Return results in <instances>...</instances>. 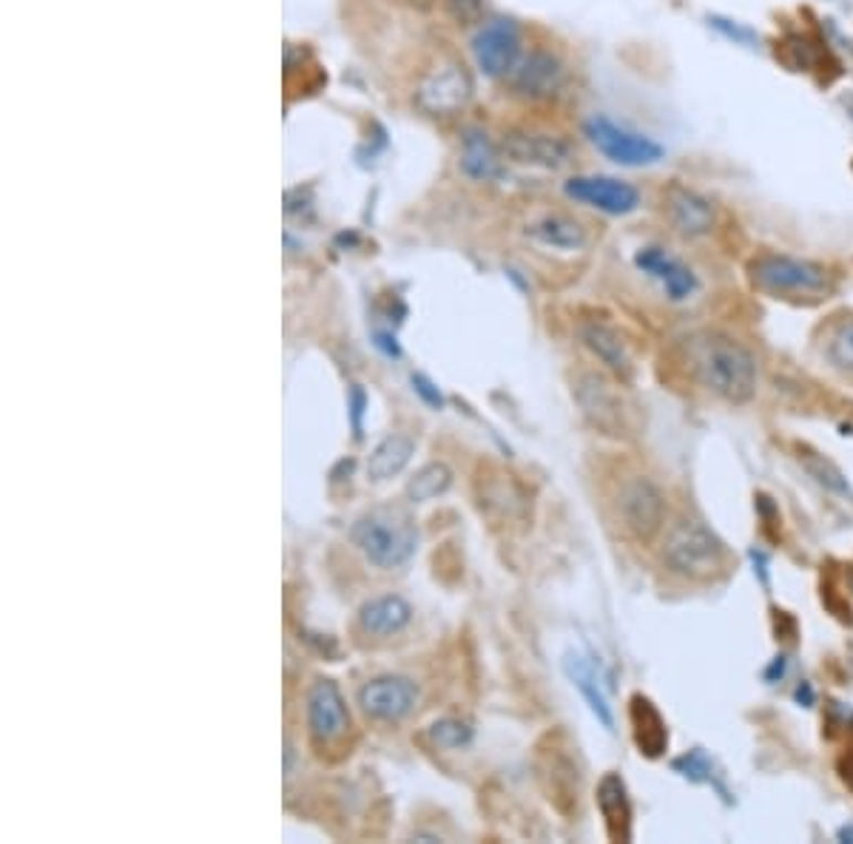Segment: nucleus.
Returning <instances> with one entry per match:
<instances>
[{
    "label": "nucleus",
    "mask_w": 853,
    "mask_h": 844,
    "mask_svg": "<svg viewBox=\"0 0 853 844\" xmlns=\"http://www.w3.org/2000/svg\"><path fill=\"white\" fill-rule=\"evenodd\" d=\"M663 563L686 580H712L726 566V544L701 518H681L663 540Z\"/></svg>",
    "instance_id": "3"
},
{
    "label": "nucleus",
    "mask_w": 853,
    "mask_h": 844,
    "mask_svg": "<svg viewBox=\"0 0 853 844\" xmlns=\"http://www.w3.org/2000/svg\"><path fill=\"white\" fill-rule=\"evenodd\" d=\"M751 282L773 296H808L817 299L831 291V273L825 265L788 253H762L748 265Z\"/></svg>",
    "instance_id": "4"
},
{
    "label": "nucleus",
    "mask_w": 853,
    "mask_h": 844,
    "mask_svg": "<svg viewBox=\"0 0 853 844\" xmlns=\"http://www.w3.org/2000/svg\"><path fill=\"white\" fill-rule=\"evenodd\" d=\"M567 81V72H564V63L555 57L552 52H544V49H535V52L524 54L520 66L515 68V74L509 77V86L518 97L524 101H552L555 94L564 88Z\"/></svg>",
    "instance_id": "15"
},
{
    "label": "nucleus",
    "mask_w": 853,
    "mask_h": 844,
    "mask_svg": "<svg viewBox=\"0 0 853 844\" xmlns=\"http://www.w3.org/2000/svg\"><path fill=\"white\" fill-rule=\"evenodd\" d=\"M618 513L626 532L640 544H649L661 535L663 524H666V495L652 478L634 475L620 486Z\"/></svg>",
    "instance_id": "6"
},
{
    "label": "nucleus",
    "mask_w": 853,
    "mask_h": 844,
    "mask_svg": "<svg viewBox=\"0 0 853 844\" xmlns=\"http://www.w3.org/2000/svg\"><path fill=\"white\" fill-rule=\"evenodd\" d=\"M666 213L674 231L686 236V240H697L706 236L714 228V205L703 197V193L692 191V188L674 186L666 197Z\"/></svg>",
    "instance_id": "17"
},
{
    "label": "nucleus",
    "mask_w": 853,
    "mask_h": 844,
    "mask_svg": "<svg viewBox=\"0 0 853 844\" xmlns=\"http://www.w3.org/2000/svg\"><path fill=\"white\" fill-rule=\"evenodd\" d=\"M836 838H840V842L853 844V824H845V827H840V831H836Z\"/></svg>",
    "instance_id": "38"
},
{
    "label": "nucleus",
    "mask_w": 853,
    "mask_h": 844,
    "mask_svg": "<svg viewBox=\"0 0 853 844\" xmlns=\"http://www.w3.org/2000/svg\"><path fill=\"white\" fill-rule=\"evenodd\" d=\"M413 455H415V441L410 439V435H401V433L387 435L385 441L376 444L373 453H370V461H367V478L373 481V484H385V481L404 473V466L413 461Z\"/></svg>",
    "instance_id": "25"
},
{
    "label": "nucleus",
    "mask_w": 853,
    "mask_h": 844,
    "mask_svg": "<svg viewBox=\"0 0 853 844\" xmlns=\"http://www.w3.org/2000/svg\"><path fill=\"white\" fill-rule=\"evenodd\" d=\"M307 734L314 748H334L350 731V711L334 679H316L307 692Z\"/></svg>",
    "instance_id": "9"
},
{
    "label": "nucleus",
    "mask_w": 853,
    "mask_h": 844,
    "mask_svg": "<svg viewBox=\"0 0 853 844\" xmlns=\"http://www.w3.org/2000/svg\"><path fill=\"white\" fill-rule=\"evenodd\" d=\"M580 341L587 345V350H592L594 359H600L607 365V370H612L620 381H632L634 376V361L632 352H629L626 341L618 330H612L603 321H583L578 327Z\"/></svg>",
    "instance_id": "18"
},
{
    "label": "nucleus",
    "mask_w": 853,
    "mask_h": 844,
    "mask_svg": "<svg viewBox=\"0 0 853 844\" xmlns=\"http://www.w3.org/2000/svg\"><path fill=\"white\" fill-rule=\"evenodd\" d=\"M797 703H802V705H813V688H811V683H802L800 688H797Z\"/></svg>",
    "instance_id": "36"
},
{
    "label": "nucleus",
    "mask_w": 853,
    "mask_h": 844,
    "mask_svg": "<svg viewBox=\"0 0 853 844\" xmlns=\"http://www.w3.org/2000/svg\"><path fill=\"white\" fill-rule=\"evenodd\" d=\"M594 802H598L600 819H603V827H607L609 838H612V842H629V838H632V802H629V791L623 777L609 771L607 777L600 779Z\"/></svg>",
    "instance_id": "19"
},
{
    "label": "nucleus",
    "mask_w": 853,
    "mask_h": 844,
    "mask_svg": "<svg viewBox=\"0 0 853 844\" xmlns=\"http://www.w3.org/2000/svg\"><path fill=\"white\" fill-rule=\"evenodd\" d=\"M634 265H638V271L646 273L649 279L657 282L661 291L666 293L672 302H686L701 291L697 273H694L686 262L677 260L674 253H668L666 247H640V251L634 253Z\"/></svg>",
    "instance_id": "14"
},
{
    "label": "nucleus",
    "mask_w": 853,
    "mask_h": 844,
    "mask_svg": "<svg viewBox=\"0 0 853 844\" xmlns=\"http://www.w3.org/2000/svg\"><path fill=\"white\" fill-rule=\"evenodd\" d=\"M410 620H413V605L399 594L367 600L359 609L361 632L373 634V637H393V634L404 632Z\"/></svg>",
    "instance_id": "22"
},
{
    "label": "nucleus",
    "mask_w": 853,
    "mask_h": 844,
    "mask_svg": "<svg viewBox=\"0 0 853 844\" xmlns=\"http://www.w3.org/2000/svg\"><path fill=\"white\" fill-rule=\"evenodd\" d=\"M674 771L683 773L692 782H712V762L703 751H692L686 757L674 759Z\"/></svg>",
    "instance_id": "30"
},
{
    "label": "nucleus",
    "mask_w": 853,
    "mask_h": 844,
    "mask_svg": "<svg viewBox=\"0 0 853 844\" xmlns=\"http://www.w3.org/2000/svg\"><path fill=\"white\" fill-rule=\"evenodd\" d=\"M842 779H845V782L853 788V759H847V768H845V773H842Z\"/></svg>",
    "instance_id": "40"
},
{
    "label": "nucleus",
    "mask_w": 853,
    "mask_h": 844,
    "mask_svg": "<svg viewBox=\"0 0 853 844\" xmlns=\"http://www.w3.org/2000/svg\"><path fill=\"white\" fill-rule=\"evenodd\" d=\"M629 722H632V737L640 753H646L649 759H657L666 753L668 748V728L666 719L661 717L657 705L643 694H634L629 699Z\"/></svg>",
    "instance_id": "20"
},
{
    "label": "nucleus",
    "mask_w": 853,
    "mask_h": 844,
    "mask_svg": "<svg viewBox=\"0 0 853 844\" xmlns=\"http://www.w3.org/2000/svg\"><path fill=\"white\" fill-rule=\"evenodd\" d=\"M473 54L478 68L493 81H509L524 61V41L515 21L495 18L484 23L473 38Z\"/></svg>",
    "instance_id": "8"
},
{
    "label": "nucleus",
    "mask_w": 853,
    "mask_h": 844,
    "mask_svg": "<svg viewBox=\"0 0 853 844\" xmlns=\"http://www.w3.org/2000/svg\"><path fill=\"white\" fill-rule=\"evenodd\" d=\"M688 370L728 404H748L757 392V359L726 333H697L686 341Z\"/></svg>",
    "instance_id": "1"
},
{
    "label": "nucleus",
    "mask_w": 853,
    "mask_h": 844,
    "mask_svg": "<svg viewBox=\"0 0 853 844\" xmlns=\"http://www.w3.org/2000/svg\"><path fill=\"white\" fill-rule=\"evenodd\" d=\"M578 404L583 407V415L607 435H626V412L618 392L600 379V376H583L578 381Z\"/></svg>",
    "instance_id": "16"
},
{
    "label": "nucleus",
    "mask_w": 853,
    "mask_h": 844,
    "mask_svg": "<svg viewBox=\"0 0 853 844\" xmlns=\"http://www.w3.org/2000/svg\"><path fill=\"white\" fill-rule=\"evenodd\" d=\"M800 464L805 466L808 475L820 486L831 489L836 495H851V486H847V478L842 475V470L833 461H828L825 455L811 453V450H802L800 453Z\"/></svg>",
    "instance_id": "27"
},
{
    "label": "nucleus",
    "mask_w": 853,
    "mask_h": 844,
    "mask_svg": "<svg viewBox=\"0 0 853 844\" xmlns=\"http://www.w3.org/2000/svg\"><path fill=\"white\" fill-rule=\"evenodd\" d=\"M430 739L444 751H461L473 742V728L461 719H439V722L430 725Z\"/></svg>",
    "instance_id": "29"
},
{
    "label": "nucleus",
    "mask_w": 853,
    "mask_h": 844,
    "mask_svg": "<svg viewBox=\"0 0 853 844\" xmlns=\"http://www.w3.org/2000/svg\"><path fill=\"white\" fill-rule=\"evenodd\" d=\"M415 703H419V685L399 674H385L359 688L361 711L379 722H401L413 714Z\"/></svg>",
    "instance_id": "12"
},
{
    "label": "nucleus",
    "mask_w": 853,
    "mask_h": 844,
    "mask_svg": "<svg viewBox=\"0 0 853 844\" xmlns=\"http://www.w3.org/2000/svg\"><path fill=\"white\" fill-rule=\"evenodd\" d=\"M564 672H567V677L572 679V685L580 692V697L587 699L589 711L598 717V722L603 725L607 731H614V708L609 705L607 688H603V679H600L598 668H594L587 657H580V654H567V660H564Z\"/></svg>",
    "instance_id": "21"
},
{
    "label": "nucleus",
    "mask_w": 853,
    "mask_h": 844,
    "mask_svg": "<svg viewBox=\"0 0 853 844\" xmlns=\"http://www.w3.org/2000/svg\"><path fill=\"white\" fill-rule=\"evenodd\" d=\"M714 27L720 29L726 38H731V41H737V43H746V46L748 43H757V34H754L751 29H746V27H728V21H723V18H714Z\"/></svg>",
    "instance_id": "34"
},
{
    "label": "nucleus",
    "mask_w": 853,
    "mask_h": 844,
    "mask_svg": "<svg viewBox=\"0 0 853 844\" xmlns=\"http://www.w3.org/2000/svg\"><path fill=\"white\" fill-rule=\"evenodd\" d=\"M527 233L529 240L544 247H552V251H580L589 240L587 228L567 213H544L535 222H529Z\"/></svg>",
    "instance_id": "24"
},
{
    "label": "nucleus",
    "mask_w": 853,
    "mask_h": 844,
    "mask_svg": "<svg viewBox=\"0 0 853 844\" xmlns=\"http://www.w3.org/2000/svg\"><path fill=\"white\" fill-rule=\"evenodd\" d=\"M825 359L836 370L851 372L853 376V316L836 321L825 339Z\"/></svg>",
    "instance_id": "28"
},
{
    "label": "nucleus",
    "mask_w": 853,
    "mask_h": 844,
    "mask_svg": "<svg viewBox=\"0 0 853 844\" xmlns=\"http://www.w3.org/2000/svg\"><path fill=\"white\" fill-rule=\"evenodd\" d=\"M401 3H407V7H413V9H430L435 0H401Z\"/></svg>",
    "instance_id": "39"
},
{
    "label": "nucleus",
    "mask_w": 853,
    "mask_h": 844,
    "mask_svg": "<svg viewBox=\"0 0 853 844\" xmlns=\"http://www.w3.org/2000/svg\"><path fill=\"white\" fill-rule=\"evenodd\" d=\"M569 200L589 205L594 211L612 213V217H626V213L640 208V191L634 186L614 177H572L564 186Z\"/></svg>",
    "instance_id": "13"
},
{
    "label": "nucleus",
    "mask_w": 853,
    "mask_h": 844,
    "mask_svg": "<svg viewBox=\"0 0 853 844\" xmlns=\"http://www.w3.org/2000/svg\"><path fill=\"white\" fill-rule=\"evenodd\" d=\"M410 384H413L415 395H419V399L424 401L426 407H433V410H441V407H444V395H441L439 387H435L433 381L426 379V376H421V372H413V379H410Z\"/></svg>",
    "instance_id": "32"
},
{
    "label": "nucleus",
    "mask_w": 853,
    "mask_h": 844,
    "mask_svg": "<svg viewBox=\"0 0 853 844\" xmlns=\"http://www.w3.org/2000/svg\"><path fill=\"white\" fill-rule=\"evenodd\" d=\"M587 140L598 148L607 160L618 162L626 168L654 166L663 160V146L646 134H638L632 128L620 126V123L609 120V117H592L583 126Z\"/></svg>",
    "instance_id": "7"
},
{
    "label": "nucleus",
    "mask_w": 853,
    "mask_h": 844,
    "mask_svg": "<svg viewBox=\"0 0 853 844\" xmlns=\"http://www.w3.org/2000/svg\"><path fill=\"white\" fill-rule=\"evenodd\" d=\"M786 657H777V663H773L771 665V672H766V677L768 679H773V677H777V674H780V677H782V674H786Z\"/></svg>",
    "instance_id": "37"
},
{
    "label": "nucleus",
    "mask_w": 853,
    "mask_h": 844,
    "mask_svg": "<svg viewBox=\"0 0 853 844\" xmlns=\"http://www.w3.org/2000/svg\"><path fill=\"white\" fill-rule=\"evenodd\" d=\"M538 779L552 808L564 816L578 813L580 802V768L569 748L560 742V734H547L538 745Z\"/></svg>",
    "instance_id": "5"
},
{
    "label": "nucleus",
    "mask_w": 853,
    "mask_h": 844,
    "mask_svg": "<svg viewBox=\"0 0 853 844\" xmlns=\"http://www.w3.org/2000/svg\"><path fill=\"white\" fill-rule=\"evenodd\" d=\"M461 171L475 182H495L504 177V154L478 128H470L461 143Z\"/></svg>",
    "instance_id": "23"
},
{
    "label": "nucleus",
    "mask_w": 853,
    "mask_h": 844,
    "mask_svg": "<svg viewBox=\"0 0 853 844\" xmlns=\"http://www.w3.org/2000/svg\"><path fill=\"white\" fill-rule=\"evenodd\" d=\"M501 154H504V160H513L518 166L547 168V171L567 168L575 157L572 146L564 137L549 131H529V128L504 134Z\"/></svg>",
    "instance_id": "11"
},
{
    "label": "nucleus",
    "mask_w": 853,
    "mask_h": 844,
    "mask_svg": "<svg viewBox=\"0 0 853 844\" xmlns=\"http://www.w3.org/2000/svg\"><path fill=\"white\" fill-rule=\"evenodd\" d=\"M447 7L459 23H473L481 18V0H447Z\"/></svg>",
    "instance_id": "33"
},
{
    "label": "nucleus",
    "mask_w": 853,
    "mask_h": 844,
    "mask_svg": "<svg viewBox=\"0 0 853 844\" xmlns=\"http://www.w3.org/2000/svg\"><path fill=\"white\" fill-rule=\"evenodd\" d=\"M373 339H376L373 345L379 347L381 352H385L387 359H399V356H401V347H399V341H396V336H393V333L379 330V333H373Z\"/></svg>",
    "instance_id": "35"
},
{
    "label": "nucleus",
    "mask_w": 853,
    "mask_h": 844,
    "mask_svg": "<svg viewBox=\"0 0 853 844\" xmlns=\"http://www.w3.org/2000/svg\"><path fill=\"white\" fill-rule=\"evenodd\" d=\"M473 97V81L461 63H441L430 74H424L415 88V106L430 117H453L467 106Z\"/></svg>",
    "instance_id": "10"
},
{
    "label": "nucleus",
    "mask_w": 853,
    "mask_h": 844,
    "mask_svg": "<svg viewBox=\"0 0 853 844\" xmlns=\"http://www.w3.org/2000/svg\"><path fill=\"white\" fill-rule=\"evenodd\" d=\"M450 486H453V473L447 464H426L407 481L404 495L410 504H426V500L441 498Z\"/></svg>",
    "instance_id": "26"
},
{
    "label": "nucleus",
    "mask_w": 853,
    "mask_h": 844,
    "mask_svg": "<svg viewBox=\"0 0 853 844\" xmlns=\"http://www.w3.org/2000/svg\"><path fill=\"white\" fill-rule=\"evenodd\" d=\"M350 540L365 555L367 563L376 569H399L415 555L419 546V532H415L410 515L401 509H373L354 520L350 526Z\"/></svg>",
    "instance_id": "2"
},
{
    "label": "nucleus",
    "mask_w": 853,
    "mask_h": 844,
    "mask_svg": "<svg viewBox=\"0 0 853 844\" xmlns=\"http://www.w3.org/2000/svg\"><path fill=\"white\" fill-rule=\"evenodd\" d=\"M347 410H350V426H354L356 441H361V433H365V412H367V392L361 384H354V390H350Z\"/></svg>",
    "instance_id": "31"
}]
</instances>
